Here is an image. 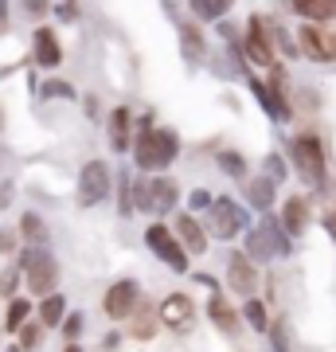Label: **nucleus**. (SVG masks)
<instances>
[{
	"label": "nucleus",
	"mask_w": 336,
	"mask_h": 352,
	"mask_svg": "<svg viewBox=\"0 0 336 352\" xmlns=\"http://www.w3.org/2000/svg\"><path fill=\"white\" fill-rule=\"evenodd\" d=\"M180 157V133L168 126H145L133 145V161L141 173H161Z\"/></svg>",
	"instance_id": "1"
},
{
	"label": "nucleus",
	"mask_w": 336,
	"mask_h": 352,
	"mask_svg": "<svg viewBox=\"0 0 336 352\" xmlns=\"http://www.w3.org/2000/svg\"><path fill=\"white\" fill-rule=\"evenodd\" d=\"M286 157L309 188H324V180H328V157H324V141L317 138V133H298V138H289Z\"/></svg>",
	"instance_id": "2"
},
{
	"label": "nucleus",
	"mask_w": 336,
	"mask_h": 352,
	"mask_svg": "<svg viewBox=\"0 0 336 352\" xmlns=\"http://www.w3.org/2000/svg\"><path fill=\"white\" fill-rule=\"evenodd\" d=\"M20 270H24V282L32 289V298H47V294H59V263L47 247H27L20 254Z\"/></svg>",
	"instance_id": "3"
},
{
	"label": "nucleus",
	"mask_w": 336,
	"mask_h": 352,
	"mask_svg": "<svg viewBox=\"0 0 336 352\" xmlns=\"http://www.w3.org/2000/svg\"><path fill=\"white\" fill-rule=\"evenodd\" d=\"M180 200V188L168 176H133V212L168 215Z\"/></svg>",
	"instance_id": "4"
},
{
	"label": "nucleus",
	"mask_w": 336,
	"mask_h": 352,
	"mask_svg": "<svg viewBox=\"0 0 336 352\" xmlns=\"http://www.w3.org/2000/svg\"><path fill=\"white\" fill-rule=\"evenodd\" d=\"M243 51L247 59L262 71H274L278 67V39H274V20L270 16L254 12L247 20V36H243Z\"/></svg>",
	"instance_id": "5"
},
{
	"label": "nucleus",
	"mask_w": 336,
	"mask_h": 352,
	"mask_svg": "<svg viewBox=\"0 0 336 352\" xmlns=\"http://www.w3.org/2000/svg\"><path fill=\"white\" fill-rule=\"evenodd\" d=\"M145 247H149V251L157 254V258L172 270V274H188V251H184V243H180V235H176L164 219H157V223L145 227Z\"/></svg>",
	"instance_id": "6"
},
{
	"label": "nucleus",
	"mask_w": 336,
	"mask_h": 352,
	"mask_svg": "<svg viewBox=\"0 0 336 352\" xmlns=\"http://www.w3.org/2000/svg\"><path fill=\"white\" fill-rule=\"evenodd\" d=\"M208 219H212V235L215 239H223V243H231V239H238L243 231H250L247 208H243L238 200H231V196H215Z\"/></svg>",
	"instance_id": "7"
},
{
	"label": "nucleus",
	"mask_w": 336,
	"mask_h": 352,
	"mask_svg": "<svg viewBox=\"0 0 336 352\" xmlns=\"http://www.w3.org/2000/svg\"><path fill=\"white\" fill-rule=\"evenodd\" d=\"M113 168L106 161H87L82 168H78V208H94V204H102L106 196H110L113 188Z\"/></svg>",
	"instance_id": "8"
},
{
	"label": "nucleus",
	"mask_w": 336,
	"mask_h": 352,
	"mask_svg": "<svg viewBox=\"0 0 336 352\" xmlns=\"http://www.w3.org/2000/svg\"><path fill=\"white\" fill-rule=\"evenodd\" d=\"M161 325L176 337H188L192 329H196V302L188 298L184 289H172V294H164L161 302Z\"/></svg>",
	"instance_id": "9"
},
{
	"label": "nucleus",
	"mask_w": 336,
	"mask_h": 352,
	"mask_svg": "<svg viewBox=\"0 0 336 352\" xmlns=\"http://www.w3.org/2000/svg\"><path fill=\"white\" fill-rule=\"evenodd\" d=\"M258 282H262V266L247 251L227 254V286H231V294H238V298H258Z\"/></svg>",
	"instance_id": "10"
},
{
	"label": "nucleus",
	"mask_w": 336,
	"mask_h": 352,
	"mask_svg": "<svg viewBox=\"0 0 336 352\" xmlns=\"http://www.w3.org/2000/svg\"><path fill=\"white\" fill-rule=\"evenodd\" d=\"M298 47L309 63H336V32L321 24H301L298 28Z\"/></svg>",
	"instance_id": "11"
},
{
	"label": "nucleus",
	"mask_w": 336,
	"mask_h": 352,
	"mask_svg": "<svg viewBox=\"0 0 336 352\" xmlns=\"http://www.w3.org/2000/svg\"><path fill=\"white\" fill-rule=\"evenodd\" d=\"M141 305V286L133 278H117L110 289H106V298H102V314L110 317V321H125V317H133Z\"/></svg>",
	"instance_id": "12"
},
{
	"label": "nucleus",
	"mask_w": 336,
	"mask_h": 352,
	"mask_svg": "<svg viewBox=\"0 0 336 352\" xmlns=\"http://www.w3.org/2000/svg\"><path fill=\"white\" fill-rule=\"evenodd\" d=\"M32 59H36L43 71H55L63 63V43L55 36V28H36L32 32Z\"/></svg>",
	"instance_id": "13"
},
{
	"label": "nucleus",
	"mask_w": 336,
	"mask_h": 352,
	"mask_svg": "<svg viewBox=\"0 0 336 352\" xmlns=\"http://www.w3.org/2000/svg\"><path fill=\"white\" fill-rule=\"evenodd\" d=\"M106 122H110L113 153H133V145H137V138H133V110L129 106H113Z\"/></svg>",
	"instance_id": "14"
},
{
	"label": "nucleus",
	"mask_w": 336,
	"mask_h": 352,
	"mask_svg": "<svg viewBox=\"0 0 336 352\" xmlns=\"http://www.w3.org/2000/svg\"><path fill=\"white\" fill-rule=\"evenodd\" d=\"M172 231L180 235V243H184V251H188V254H208V247H212V239H208L203 223H199L192 212L176 215V219H172Z\"/></svg>",
	"instance_id": "15"
},
{
	"label": "nucleus",
	"mask_w": 336,
	"mask_h": 352,
	"mask_svg": "<svg viewBox=\"0 0 336 352\" xmlns=\"http://www.w3.org/2000/svg\"><path fill=\"white\" fill-rule=\"evenodd\" d=\"M309 200H305V196H289L286 204H282V215H278V219H282V227H286L289 231V239H301V235H305V227H309Z\"/></svg>",
	"instance_id": "16"
},
{
	"label": "nucleus",
	"mask_w": 336,
	"mask_h": 352,
	"mask_svg": "<svg viewBox=\"0 0 336 352\" xmlns=\"http://www.w3.org/2000/svg\"><path fill=\"white\" fill-rule=\"evenodd\" d=\"M157 329H161V305H153L141 298L137 314L129 317V337L133 340H153L157 337Z\"/></svg>",
	"instance_id": "17"
},
{
	"label": "nucleus",
	"mask_w": 336,
	"mask_h": 352,
	"mask_svg": "<svg viewBox=\"0 0 336 352\" xmlns=\"http://www.w3.org/2000/svg\"><path fill=\"white\" fill-rule=\"evenodd\" d=\"M208 317H212V325L219 329V333H227V337L238 333V325H243V314L227 302L223 294H212V298H208Z\"/></svg>",
	"instance_id": "18"
},
{
	"label": "nucleus",
	"mask_w": 336,
	"mask_h": 352,
	"mask_svg": "<svg viewBox=\"0 0 336 352\" xmlns=\"http://www.w3.org/2000/svg\"><path fill=\"white\" fill-rule=\"evenodd\" d=\"M293 4V12L301 20H309V24H321L328 28V20H336V0H289Z\"/></svg>",
	"instance_id": "19"
},
{
	"label": "nucleus",
	"mask_w": 336,
	"mask_h": 352,
	"mask_svg": "<svg viewBox=\"0 0 336 352\" xmlns=\"http://www.w3.org/2000/svg\"><path fill=\"white\" fill-rule=\"evenodd\" d=\"M274 196H278L274 180H266V176H250L247 180V200H250V208H258L262 215L274 208Z\"/></svg>",
	"instance_id": "20"
},
{
	"label": "nucleus",
	"mask_w": 336,
	"mask_h": 352,
	"mask_svg": "<svg viewBox=\"0 0 336 352\" xmlns=\"http://www.w3.org/2000/svg\"><path fill=\"white\" fill-rule=\"evenodd\" d=\"M243 251H247L258 266L270 263V258H278L274 243H270V235H266V227H250V231H247V247H243Z\"/></svg>",
	"instance_id": "21"
},
{
	"label": "nucleus",
	"mask_w": 336,
	"mask_h": 352,
	"mask_svg": "<svg viewBox=\"0 0 336 352\" xmlns=\"http://www.w3.org/2000/svg\"><path fill=\"white\" fill-rule=\"evenodd\" d=\"M243 321H247L254 333H262V337H270V325H274V321H270V309H266L262 298H247V302H243Z\"/></svg>",
	"instance_id": "22"
},
{
	"label": "nucleus",
	"mask_w": 336,
	"mask_h": 352,
	"mask_svg": "<svg viewBox=\"0 0 336 352\" xmlns=\"http://www.w3.org/2000/svg\"><path fill=\"white\" fill-rule=\"evenodd\" d=\"M39 321H43V329H63V321H67V298L63 294H47L39 302Z\"/></svg>",
	"instance_id": "23"
},
{
	"label": "nucleus",
	"mask_w": 336,
	"mask_h": 352,
	"mask_svg": "<svg viewBox=\"0 0 336 352\" xmlns=\"http://www.w3.org/2000/svg\"><path fill=\"white\" fill-rule=\"evenodd\" d=\"M250 94H254V98L262 102V110L270 113L274 122H286V118H289V113H286V106H282V102H278V94L270 90V82H262V78H254V82H250Z\"/></svg>",
	"instance_id": "24"
},
{
	"label": "nucleus",
	"mask_w": 336,
	"mask_h": 352,
	"mask_svg": "<svg viewBox=\"0 0 336 352\" xmlns=\"http://www.w3.org/2000/svg\"><path fill=\"white\" fill-rule=\"evenodd\" d=\"M180 47H184V59L188 63H203V55H208V43L199 36L196 24H184L180 28Z\"/></svg>",
	"instance_id": "25"
},
{
	"label": "nucleus",
	"mask_w": 336,
	"mask_h": 352,
	"mask_svg": "<svg viewBox=\"0 0 336 352\" xmlns=\"http://www.w3.org/2000/svg\"><path fill=\"white\" fill-rule=\"evenodd\" d=\"M27 321H32V302L27 298H12L8 309H4V333H20Z\"/></svg>",
	"instance_id": "26"
},
{
	"label": "nucleus",
	"mask_w": 336,
	"mask_h": 352,
	"mask_svg": "<svg viewBox=\"0 0 336 352\" xmlns=\"http://www.w3.org/2000/svg\"><path fill=\"white\" fill-rule=\"evenodd\" d=\"M215 164H219L227 176H235V180H250L247 157H243V153H235V149H219V153H215Z\"/></svg>",
	"instance_id": "27"
},
{
	"label": "nucleus",
	"mask_w": 336,
	"mask_h": 352,
	"mask_svg": "<svg viewBox=\"0 0 336 352\" xmlns=\"http://www.w3.org/2000/svg\"><path fill=\"white\" fill-rule=\"evenodd\" d=\"M20 239L27 243V247H43V239H47V227H43V219H39L36 212H24L20 215Z\"/></svg>",
	"instance_id": "28"
},
{
	"label": "nucleus",
	"mask_w": 336,
	"mask_h": 352,
	"mask_svg": "<svg viewBox=\"0 0 336 352\" xmlns=\"http://www.w3.org/2000/svg\"><path fill=\"white\" fill-rule=\"evenodd\" d=\"M231 4H235V0H188V8H192L199 20H219Z\"/></svg>",
	"instance_id": "29"
},
{
	"label": "nucleus",
	"mask_w": 336,
	"mask_h": 352,
	"mask_svg": "<svg viewBox=\"0 0 336 352\" xmlns=\"http://www.w3.org/2000/svg\"><path fill=\"white\" fill-rule=\"evenodd\" d=\"M20 282H24V270H20V263H8L4 270H0V298L4 302H12L16 298V289H20Z\"/></svg>",
	"instance_id": "30"
},
{
	"label": "nucleus",
	"mask_w": 336,
	"mask_h": 352,
	"mask_svg": "<svg viewBox=\"0 0 336 352\" xmlns=\"http://www.w3.org/2000/svg\"><path fill=\"white\" fill-rule=\"evenodd\" d=\"M262 173H266V180H274V184H282V180L289 176L286 157H282V153H266V157H262Z\"/></svg>",
	"instance_id": "31"
},
{
	"label": "nucleus",
	"mask_w": 336,
	"mask_h": 352,
	"mask_svg": "<svg viewBox=\"0 0 336 352\" xmlns=\"http://www.w3.org/2000/svg\"><path fill=\"white\" fill-rule=\"evenodd\" d=\"M117 204L122 215H133V173H117Z\"/></svg>",
	"instance_id": "32"
},
{
	"label": "nucleus",
	"mask_w": 336,
	"mask_h": 352,
	"mask_svg": "<svg viewBox=\"0 0 336 352\" xmlns=\"http://www.w3.org/2000/svg\"><path fill=\"white\" fill-rule=\"evenodd\" d=\"M39 340H43V321H27V325L20 329V340H16V344H20L24 352H36Z\"/></svg>",
	"instance_id": "33"
},
{
	"label": "nucleus",
	"mask_w": 336,
	"mask_h": 352,
	"mask_svg": "<svg viewBox=\"0 0 336 352\" xmlns=\"http://www.w3.org/2000/svg\"><path fill=\"white\" fill-rule=\"evenodd\" d=\"M82 329H87V314H82V309L67 314V321H63V337H67V344H78Z\"/></svg>",
	"instance_id": "34"
},
{
	"label": "nucleus",
	"mask_w": 336,
	"mask_h": 352,
	"mask_svg": "<svg viewBox=\"0 0 336 352\" xmlns=\"http://www.w3.org/2000/svg\"><path fill=\"white\" fill-rule=\"evenodd\" d=\"M289 337H293V333H289V321H286V317H278L274 325H270V349H274V352H289Z\"/></svg>",
	"instance_id": "35"
},
{
	"label": "nucleus",
	"mask_w": 336,
	"mask_h": 352,
	"mask_svg": "<svg viewBox=\"0 0 336 352\" xmlns=\"http://www.w3.org/2000/svg\"><path fill=\"white\" fill-rule=\"evenodd\" d=\"M212 204H215V196L203 192V188H196L192 196H188V208H192V212H212Z\"/></svg>",
	"instance_id": "36"
},
{
	"label": "nucleus",
	"mask_w": 336,
	"mask_h": 352,
	"mask_svg": "<svg viewBox=\"0 0 336 352\" xmlns=\"http://www.w3.org/2000/svg\"><path fill=\"white\" fill-rule=\"evenodd\" d=\"M43 98H75V87H67L63 78H51L43 87Z\"/></svg>",
	"instance_id": "37"
},
{
	"label": "nucleus",
	"mask_w": 336,
	"mask_h": 352,
	"mask_svg": "<svg viewBox=\"0 0 336 352\" xmlns=\"http://www.w3.org/2000/svg\"><path fill=\"white\" fill-rule=\"evenodd\" d=\"M16 247H20V231H12V227H0V254H12Z\"/></svg>",
	"instance_id": "38"
},
{
	"label": "nucleus",
	"mask_w": 336,
	"mask_h": 352,
	"mask_svg": "<svg viewBox=\"0 0 336 352\" xmlns=\"http://www.w3.org/2000/svg\"><path fill=\"white\" fill-rule=\"evenodd\" d=\"M20 4H24V12L36 16V20H43V12L51 8V0H20Z\"/></svg>",
	"instance_id": "39"
},
{
	"label": "nucleus",
	"mask_w": 336,
	"mask_h": 352,
	"mask_svg": "<svg viewBox=\"0 0 336 352\" xmlns=\"http://www.w3.org/2000/svg\"><path fill=\"white\" fill-rule=\"evenodd\" d=\"M321 223H324V231H328V239L336 243V204H333V208H324V212H321Z\"/></svg>",
	"instance_id": "40"
},
{
	"label": "nucleus",
	"mask_w": 336,
	"mask_h": 352,
	"mask_svg": "<svg viewBox=\"0 0 336 352\" xmlns=\"http://www.w3.org/2000/svg\"><path fill=\"white\" fill-rule=\"evenodd\" d=\"M82 106H87V118H94V122L102 118V113H98V98H94V94H90V98L82 102Z\"/></svg>",
	"instance_id": "41"
},
{
	"label": "nucleus",
	"mask_w": 336,
	"mask_h": 352,
	"mask_svg": "<svg viewBox=\"0 0 336 352\" xmlns=\"http://www.w3.org/2000/svg\"><path fill=\"white\" fill-rule=\"evenodd\" d=\"M117 344H122V337H117V333H110V337L102 340V349H106V352H113V349H117Z\"/></svg>",
	"instance_id": "42"
},
{
	"label": "nucleus",
	"mask_w": 336,
	"mask_h": 352,
	"mask_svg": "<svg viewBox=\"0 0 336 352\" xmlns=\"http://www.w3.org/2000/svg\"><path fill=\"white\" fill-rule=\"evenodd\" d=\"M196 282H199V286H208V289H215V278L212 274H199V270H196Z\"/></svg>",
	"instance_id": "43"
},
{
	"label": "nucleus",
	"mask_w": 336,
	"mask_h": 352,
	"mask_svg": "<svg viewBox=\"0 0 336 352\" xmlns=\"http://www.w3.org/2000/svg\"><path fill=\"white\" fill-rule=\"evenodd\" d=\"M4 20H8V0H0V32H4Z\"/></svg>",
	"instance_id": "44"
},
{
	"label": "nucleus",
	"mask_w": 336,
	"mask_h": 352,
	"mask_svg": "<svg viewBox=\"0 0 336 352\" xmlns=\"http://www.w3.org/2000/svg\"><path fill=\"white\" fill-rule=\"evenodd\" d=\"M63 352H82V344H67V349H63Z\"/></svg>",
	"instance_id": "45"
},
{
	"label": "nucleus",
	"mask_w": 336,
	"mask_h": 352,
	"mask_svg": "<svg viewBox=\"0 0 336 352\" xmlns=\"http://www.w3.org/2000/svg\"><path fill=\"white\" fill-rule=\"evenodd\" d=\"M4 352H24V349H20V344H8V349H4Z\"/></svg>",
	"instance_id": "46"
},
{
	"label": "nucleus",
	"mask_w": 336,
	"mask_h": 352,
	"mask_svg": "<svg viewBox=\"0 0 336 352\" xmlns=\"http://www.w3.org/2000/svg\"><path fill=\"white\" fill-rule=\"evenodd\" d=\"M4 157H8V153H4V145H0V164H4Z\"/></svg>",
	"instance_id": "47"
},
{
	"label": "nucleus",
	"mask_w": 336,
	"mask_h": 352,
	"mask_svg": "<svg viewBox=\"0 0 336 352\" xmlns=\"http://www.w3.org/2000/svg\"><path fill=\"white\" fill-rule=\"evenodd\" d=\"M0 129H4V110H0Z\"/></svg>",
	"instance_id": "48"
},
{
	"label": "nucleus",
	"mask_w": 336,
	"mask_h": 352,
	"mask_svg": "<svg viewBox=\"0 0 336 352\" xmlns=\"http://www.w3.org/2000/svg\"><path fill=\"white\" fill-rule=\"evenodd\" d=\"M63 4H75V0H63Z\"/></svg>",
	"instance_id": "49"
},
{
	"label": "nucleus",
	"mask_w": 336,
	"mask_h": 352,
	"mask_svg": "<svg viewBox=\"0 0 336 352\" xmlns=\"http://www.w3.org/2000/svg\"><path fill=\"white\" fill-rule=\"evenodd\" d=\"M0 333H4V321H0Z\"/></svg>",
	"instance_id": "50"
}]
</instances>
